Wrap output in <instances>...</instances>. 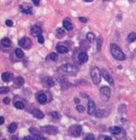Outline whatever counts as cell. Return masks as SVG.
I'll list each match as a JSON object with an SVG mask.
<instances>
[{"mask_svg":"<svg viewBox=\"0 0 136 140\" xmlns=\"http://www.w3.org/2000/svg\"><path fill=\"white\" fill-rule=\"evenodd\" d=\"M78 59H79V61H80V63H85L88 62V56L86 55V53H85V52H81V53L79 54V56H78Z\"/></svg>","mask_w":136,"mask_h":140,"instance_id":"obj_14","label":"cell"},{"mask_svg":"<svg viewBox=\"0 0 136 140\" xmlns=\"http://www.w3.org/2000/svg\"><path fill=\"white\" fill-rule=\"evenodd\" d=\"M32 114H33L34 116L36 117V118H38V119H41V118H43V117L45 116L44 113L39 109H33Z\"/></svg>","mask_w":136,"mask_h":140,"instance_id":"obj_13","label":"cell"},{"mask_svg":"<svg viewBox=\"0 0 136 140\" xmlns=\"http://www.w3.org/2000/svg\"><path fill=\"white\" fill-rule=\"evenodd\" d=\"M103 37H102L101 36H98V38H97V51H98V52H100V51H101V49H102V45H103Z\"/></svg>","mask_w":136,"mask_h":140,"instance_id":"obj_23","label":"cell"},{"mask_svg":"<svg viewBox=\"0 0 136 140\" xmlns=\"http://www.w3.org/2000/svg\"><path fill=\"white\" fill-rule=\"evenodd\" d=\"M102 75H103V79L108 83V84H110V85H113V79L112 78L111 75L109 74L105 69H103V72H102Z\"/></svg>","mask_w":136,"mask_h":140,"instance_id":"obj_9","label":"cell"},{"mask_svg":"<svg viewBox=\"0 0 136 140\" xmlns=\"http://www.w3.org/2000/svg\"><path fill=\"white\" fill-rule=\"evenodd\" d=\"M84 139L85 140H94V139H95V137H94V135L89 133V134H88L86 136V137L84 138Z\"/></svg>","mask_w":136,"mask_h":140,"instance_id":"obj_36","label":"cell"},{"mask_svg":"<svg viewBox=\"0 0 136 140\" xmlns=\"http://www.w3.org/2000/svg\"><path fill=\"white\" fill-rule=\"evenodd\" d=\"M75 102H76L77 104H79V103H80V100L77 99V98H76V99H75Z\"/></svg>","mask_w":136,"mask_h":140,"instance_id":"obj_46","label":"cell"},{"mask_svg":"<svg viewBox=\"0 0 136 140\" xmlns=\"http://www.w3.org/2000/svg\"><path fill=\"white\" fill-rule=\"evenodd\" d=\"M29 132H32L33 134H38V133H39V131H37L36 129H35V128H30Z\"/></svg>","mask_w":136,"mask_h":140,"instance_id":"obj_40","label":"cell"},{"mask_svg":"<svg viewBox=\"0 0 136 140\" xmlns=\"http://www.w3.org/2000/svg\"><path fill=\"white\" fill-rule=\"evenodd\" d=\"M58 71L60 74H62L63 75H68V76H74L77 74L78 72V68L77 66L73 65L71 63H66L63 64L60 68Z\"/></svg>","mask_w":136,"mask_h":140,"instance_id":"obj_1","label":"cell"},{"mask_svg":"<svg viewBox=\"0 0 136 140\" xmlns=\"http://www.w3.org/2000/svg\"><path fill=\"white\" fill-rule=\"evenodd\" d=\"M104 112H105L104 110H97L95 113V116H96V117H103L105 115Z\"/></svg>","mask_w":136,"mask_h":140,"instance_id":"obj_30","label":"cell"},{"mask_svg":"<svg viewBox=\"0 0 136 140\" xmlns=\"http://www.w3.org/2000/svg\"><path fill=\"white\" fill-rule=\"evenodd\" d=\"M66 35V31L65 30H63L62 28H58L56 30V33L55 36L58 37V38H62V37Z\"/></svg>","mask_w":136,"mask_h":140,"instance_id":"obj_22","label":"cell"},{"mask_svg":"<svg viewBox=\"0 0 136 140\" xmlns=\"http://www.w3.org/2000/svg\"><path fill=\"white\" fill-rule=\"evenodd\" d=\"M15 55H16V57L18 58H24V52H23L20 48H17L16 50H15Z\"/></svg>","mask_w":136,"mask_h":140,"instance_id":"obj_26","label":"cell"},{"mask_svg":"<svg viewBox=\"0 0 136 140\" xmlns=\"http://www.w3.org/2000/svg\"><path fill=\"white\" fill-rule=\"evenodd\" d=\"M10 102V99L9 97H5L4 99H3V103L6 104V105H9Z\"/></svg>","mask_w":136,"mask_h":140,"instance_id":"obj_39","label":"cell"},{"mask_svg":"<svg viewBox=\"0 0 136 140\" xmlns=\"http://www.w3.org/2000/svg\"><path fill=\"white\" fill-rule=\"evenodd\" d=\"M96 105L95 103L92 100H89L88 102V112L89 115H92L94 112H95Z\"/></svg>","mask_w":136,"mask_h":140,"instance_id":"obj_12","label":"cell"},{"mask_svg":"<svg viewBox=\"0 0 136 140\" xmlns=\"http://www.w3.org/2000/svg\"><path fill=\"white\" fill-rule=\"evenodd\" d=\"M20 47L24 49H29L32 47V41L29 37H23V38L18 41Z\"/></svg>","mask_w":136,"mask_h":140,"instance_id":"obj_4","label":"cell"},{"mask_svg":"<svg viewBox=\"0 0 136 140\" xmlns=\"http://www.w3.org/2000/svg\"><path fill=\"white\" fill-rule=\"evenodd\" d=\"M11 76H12V74H11L9 72H5V73H3V74H2V79H3V81H4V82H9V81H10Z\"/></svg>","mask_w":136,"mask_h":140,"instance_id":"obj_21","label":"cell"},{"mask_svg":"<svg viewBox=\"0 0 136 140\" xmlns=\"http://www.w3.org/2000/svg\"><path fill=\"white\" fill-rule=\"evenodd\" d=\"M102 138H104L106 140H111V138L110 137H108V136H103V137H100Z\"/></svg>","mask_w":136,"mask_h":140,"instance_id":"obj_44","label":"cell"},{"mask_svg":"<svg viewBox=\"0 0 136 140\" xmlns=\"http://www.w3.org/2000/svg\"><path fill=\"white\" fill-rule=\"evenodd\" d=\"M3 123H4V117H3V116H1V117H0V124H3Z\"/></svg>","mask_w":136,"mask_h":140,"instance_id":"obj_43","label":"cell"},{"mask_svg":"<svg viewBox=\"0 0 136 140\" xmlns=\"http://www.w3.org/2000/svg\"><path fill=\"white\" fill-rule=\"evenodd\" d=\"M128 41L129 42H134L136 41V33L134 32H131L129 35L128 36Z\"/></svg>","mask_w":136,"mask_h":140,"instance_id":"obj_28","label":"cell"},{"mask_svg":"<svg viewBox=\"0 0 136 140\" xmlns=\"http://www.w3.org/2000/svg\"><path fill=\"white\" fill-rule=\"evenodd\" d=\"M51 116L54 117L55 119L59 120L60 118V114L59 112H57V111H52L51 112Z\"/></svg>","mask_w":136,"mask_h":140,"instance_id":"obj_31","label":"cell"},{"mask_svg":"<svg viewBox=\"0 0 136 140\" xmlns=\"http://www.w3.org/2000/svg\"><path fill=\"white\" fill-rule=\"evenodd\" d=\"M37 100L40 104H45L47 102L46 96L44 93H39L37 94Z\"/></svg>","mask_w":136,"mask_h":140,"instance_id":"obj_11","label":"cell"},{"mask_svg":"<svg viewBox=\"0 0 136 140\" xmlns=\"http://www.w3.org/2000/svg\"><path fill=\"white\" fill-rule=\"evenodd\" d=\"M109 131L113 135H118L121 132V128L119 127H117V126H113L112 127L109 128Z\"/></svg>","mask_w":136,"mask_h":140,"instance_id":"obj_18","label":"cell"},{"mask_svg":"<svg viewBox=\"0 0 136 140\" xmlns=\"http://www.w3.org/2000/svg\"><path fill=\"white\" fill-rule=\"evenodd\" d=\"M56 51L59 53H66L68 52V48L65 46H62V45H57L56 46Z\"/></svg>","mask_w":136,"mask_h":140,"instance_id":"obj_19","label":"cell"},{"mask_svg":"<svg viewBox=\"0 0 136 140\" xmlns=\"http://www.w3.org/2000/svg\"><path fill=\"white\" fill-rule=\"evenodd\" d=\"M12 138H14V139H18V138H17V137H15V136H14V137H12Z\"/></svg>","mask_w":136,"mask_h":140,"instance_id":"obj_48","label":"cell"},{"mask_svg":"<svg viewBox=\"0 0 136 140\" xmlns=\"http://www.w3.org/2000/svg\"><path fill=\"white\" fill-rule=\"evenodd\" d=\"M103 1H104V2H106V1H109V0H103Z\"/></svg>","mask_w":136,"mask_h":140,"instance_id":"obj_49","label":"cell"},{"mask_svg":"<svg viewBox=\"0 0 136 140\" xmlns=\"http://www.w3.org/2000/svg\"><path fill=\"white\" fill-rule=\"evenodd\" d=\"M33 3H34V4L35 5H39V3H40V0H32Z\"/></svg>","mask_w":136,"mask_h":140,"instance_id":"obj_42","label":"cell"},{"mask_svg":"<svg viewBox=\"0 0 136 140\" xmlns=\"http://www.w3.org/2000/svg\"><path fill=\"white\" fill-rule=\"evenodd\" d=\"M8 92H9V87H1V88H0V93L1 94H6Z\"/></svg>","mask_w":136,"mask_h":140,"instance_id":"obj_33","label":"cell"},{"mask_svg":"<svg viewBox=\"0 0 136 140\" xmlns=\"http://www.w3.org/2000/svg\"><path fill=\"white\" fill-rule=\"evenodd\" d=\"M5 25L7 26H9V27H10V26H12L13 25V21L11 20H7L5 21Z\"/></svg>","mask_w":136,"mask_h":140,"instance_id":"obj_38","label":"cell"},{"mask_svg":"<svg viewBox=\"0 0 136 140\" xmlns=\"http://www.w3.org/2000/svg\"><path fill=\"white\" fill-rule=\"evenodd\" d=\"M1 45L3 47L8 48L11 46V41L9 38H7V37H4V38H3L1 40Z\"/></svg>","mask_w":136,"mask_h":140,"instance_id":"obj_20","label":"cell"},{"mask_svg":"<svg viewBox=\"0 0 136 140\" xmlns=\"http://www.w3.org/2000/svg\"><path fill=\"white\" fill-rule=\"evenodd\" d=\"M86 39H88L89 42L92 43L93 41H95V35L92 32H89V33H88V35H86Z\"/></svg>","mask_w":136,"mask_h":140,"instance_id":"obj_29","label":"cell"},{"mask_svg":"<svg viewBox=\"0 0 136 140\" xmlns=\"http://www.w3.org/2000/svg\"><path fill=\"white\" fill-rule=\"evenodd\" d=\"M91 78L95 85H98L101 81V72L97 67H92L90 71Z\"/></svg>","mask_w":136,"mask_h":140,"instance_id":"obj_3","label":"cell"},{"mask_svg":"<svg viewBox=\"0 0 136 140\" xmlns=\"http://www.w3.org/2000/svg\"><path fill=\"white\" fill-rule=\"evenodd\" d=\"M82 128L80 125H74V126H71L69 128L70 134L74 136V137H79L82 133Z\"/></svg>","mask_w":136,"mask_h":140,"instance_id":"obj_6","label":"cell"},{"mask_svg":"<svg viewBox=\"0 0 136 140\" xmlns=\"http://www.w3.org/2000/svg\"><path fill=\"white\" fill-rule=\"evenodd\" d=\"M37 39H38V42L39 43L42 44L44 42V37L42 35H40L39 36H37Z\"/></svg>","mask_w":136,"mask_h":140,"instance_id":"obj_37","label":"cell"},{"mask_svg":"<svg viewBox=\"0 0 136 140\" xmlns=\"http://www.w3.org/2000/svg\"><path fill=\"white\" fill-rule=\"evenodd\" d=\"M57 58H58V55L56 54L55 52H52V53L50 54V59L51 61H55Z\"/></svg>","mask_w":136,"mask_h":140,"instance_id":"obj_32","label":"cell"},{"mask_svg":"<svg viewBox=\"0 0 136 140\" xmlns=\"http://www.w3.org/2000/svg\"><path fill=\"white\" fill-rule=\"evenodd\" d=\"M14 107H15V108H17L18 110H23V109H24L25 105L22 101H17L14 103Z\"/></svg>","mask_w":136,"mask_h":140,"instance_id":"obj_27","label":"cell"},{"mask_svg":"<svg viewBox=\"0 0 136 140\" xmlns=\"http://www.w3.org/2000/svg\"><path fill=\"white\" fill-rule=\"evenodd\" d=\"M79 20H80V21L82 22V23H86V22L88 21V20H86V19L84 18V17H80V18H79Z\"/></svg>","mask_w":136,"mask_h":140,"instance_id":"obj_41","label":"cell"},{"mask_svg":"<svg viewBox=\"0 0 136 140\" xmlns=\"http://www.w3.org/2000/svg\"><path fill=\"white\" fill-rule=\"evenodd\" d=\"M44 84L48 86V87H53L55 85V83H54V80L52 79V78L51 77H46L44 79Z\"/></svg>","mask_w":136,"mask_h":140,"instance_id":"obj_15","label":"cell"},{"mask_svg":"<svg viewBox=\"0 0 136 140\" xmlns=\"http://www.w3.org/2000/svg\"><path fill=\"white\" fill-rule=\"evenodd\" d=\"M14 85H16V86L20 87V86H22L24 84V79H23L21 76H18V77H17V78L14 79Z\"/></svg>","mask_w":136,"mask_h":140,"instance_id":"obj_16","label":"cell"},{"mask_svg":"<svg viewBox=\"0 0 136 140\" xmlns=\"http://www.w3.org/2000/svg\"><path fill=\"white\" fill-rule=\"evenodd\" d=\"M31 34L34 36H39L40 35H41V33H42V30H41L39 26L37 25H34L32 26L31 28Z\"/></svg>","mask_w":136,"mask_h":140,"instance_id":"obj_10","label":"cell"},{"mask_svg":"<svg viewBox=\"0 0 136 140\" xmlns=\"http://www.w3.org/2000/svg\"><path fill=\"white\" fill-rule=\"evenodd\" d=\"M100 94H101V96H102V98H103V100L108 101L109 100V98H110V96H111V90L108 87L103 86L100 89Z\"/></svg>","mask_w":136,"mask_h":140,"instance_id":"obj_5","label":"cell"},{"mask_svg":"<svg viewBox=\"0 0 136 140\" xmlns=\"http://www.w3.org/2000/svg\"><path fill=\"white\" fill-rule=\"evenodd\" d=\"M17 127H18V125H17V123H15V122H12L11 124H9V132H15L16 131V129H17Z\"/></svg>","mask_w":136,"mask_h":140,"instance_id":"obj_25","label":"cell"},{"mask_svg":"<svg viewBox=\"0 0 136 140\" xmlns=\"http://www.w3.org/2000/svg\"><path fill=\"white\" fill-rule=\"evenodd\" d=\"M24 139H26V140H30V139H33L32 137H30V136H26V137L24 138Z\"/></svg>","mask_w":136,"mask_h":140,"instance_id":"obj_45","label":"cell"},{"mask_svg":"<svg viewBox=\"0 0 136 140\" xmlns=\"http://www.w3.org/2000/svg\"><path fill=\"white\" fill-rule=\"evenodd\" d=\"M63 26L67 31H71V30L72 29V25H71V23L68 20H65L63 21Z\"/></svg>","mask_w":136,"mask_h":140,"instance_id":"obj_24","label":"cell"},{"mask_svg":"<svg viewBox=\"0 0 136 140\" xmlns=\"http://www.w3.org/2000/svg\"><path fill=\"white\" fill-rule=\"evenodd\" d=\"M77 110L78 111V112H81V113H82L83 111H84V110H85V108H84V107L83 105H78L77 104Z\"/></svg>","mask_w":136,"mask_h":140,"instance_id":"obj_35","label":"cell"},{"mask_svg":"<svg viewBox=\"0 0 136 140\" xmlns=\"http://www.w3.org/2000/svg\"><path fill=\"white\" fill-rule=\"evenodd\" d=\"M80 47L82 51H86L88 49H89L90 47V44L88 41H85V40H82L81 42H80Z\"/></svg>","mask_w":136,"mask_h":140,"instance_id":"obj_17","label":"cell"},{"mask_svg":"<svg viewBox=\"0 0 136 140\" xmlns=\"http://www.w3.org/2000/svg\"><path fill=\"white\" fill-rule=\"evenodd\" d=\"M20 9L21 10V12L24 14H29L32 13V7L27 3H22V4H20Z\"/></svg>","mask_w":136,"mask_h":140,"instance_id":"obj_7","label":"cell"},{"mask_svg":"<svg viewBox=\"0 0 136 140\" xmlns=\"http://www.w3.org/2000/svg\"><path fill=\"white\" fill-rule=\"evenodd\" d=\"M110 51H111V54L112 56L117 60H119V61H123L125 60L126 57L125 54L122 52V50L117 46L114 43H111L110 44Z\"/></svg>","mask_w":136,"mask_h":140,"instance_id":"obj_2","label":"cell"},{"mask_svg":"<svg viewBox=\"0 0 136 140\" xmlns=\"http://www.w3.org/2000/svg\"><path fill=\"white\" fill-rule=\"evenodd\" d=\"M45 138L44 137H42V136L40 135H38V134H35L33 137V140H45Z\"/></svg>","mask_w":136,"mask_h":140,"instance_id":"obj_34","label":"cell"},{"mask_svg":"<svg viewBox=\"0 0 136 140\" xmlns=\"http://www.w3.org/2000/svg\"><path fill=\"white\" fill-rule=\"evenodd\" d=\"M41 129H42L45 132H46V133L51 134V135H55V134H56V132H57V128L54 126H50V125L42 127Z\"/></svg>","mask_w":136,"mask_h":140,"instance_id":"obj_8","label":"cell"},{"mask_svg":"<svg viewBox=\"0 0 136 140\" xmlns=\"http://www.w3.org/2000/svg\"><path fill=\"white\" fill-rule=\"evenodd\" d=\"M84 1H86V2H88V3H89V2H92L93 0H84Z\"/></svg>","mask_w":136,"mask_h":140,"instance_id":"obj_47","label":"cell"}]
</instances>
